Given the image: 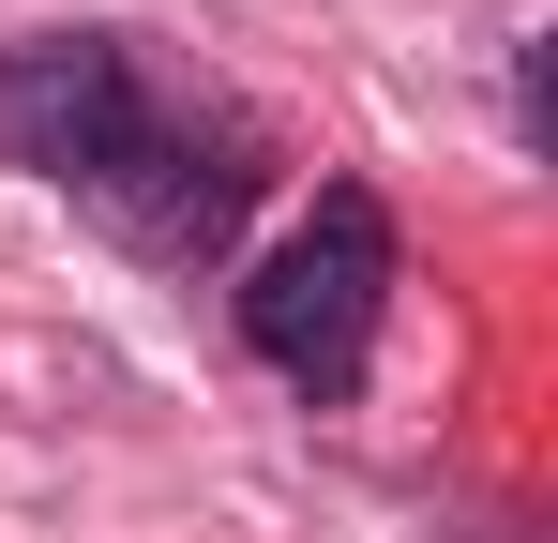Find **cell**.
<instances>
[{
    "instance_id": "1",
    "label": "cell",
    "mask_w": 558,
    "mask_h": 543,
    "mask_svg": "<svg viewBox=\"0 0 558 543\" xmlns=\"http://www.w3.org/2000/svg\"><path fill=\"white\" fill-rule=\"evenodd\" d=\"M0 167L76 196L106 242H136L151 272H211L242 242V212H257V136L227 106H196L182 76H151L121 31L0 46Z\"/></svg>"
},
{
    "instance_id": "2",
    "label": "cell",
    "mask_w": 558,
    "mask_h": 543,
    "mask_svg": "<svg viewBox=\"0 0 558 543\" xmlns=\"http://www.w3.org/2000/svg\"><path fill=\"white\" fill-rule=\"evenodd\" d=\"M377 317H392V212H377L363 181H332L272 257H257V287H242V348L272 362L287 393L332 408V393H363Z\"/></svg>"
}]
</instances>
